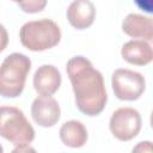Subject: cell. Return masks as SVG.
Returning a JSON list of instances; mask_svg holds the SVG:
<instances>
[{
    "instance_id": "9",
    "label": "cell",
    "mask_w": 153,
    "mask_h": 153,
    "mask_svg": "<svg viewBox=\"0 0 153 153\" xmlns=\"http://www.w3.org/2000/svg\"><path fill=\"white\" fill-rule=\"evenodd\" d=\"M94 17L96 8L90 0H74L67 8V19L69 24L78 30L91 26Z\"/></svg>"
},
{
    "instance_id": "11",
    "label": "cell",
    "mask_w": 153,
    "mask_h": 153,
    "mask_svg": "<svg viewBox=\"0 0 153 153\" xmlns=\"http://www.w3.org/2000/svg\"><path fill=\"white\" fill-rule=\"evenodd\" d=\"M121 55L124 61L136 66L148 65L153 59V50L148 42L142 39H131L123 44Z\"/></svg>"
},
{
    "instance_id": "3",
    "label": "cell",
    "mask_w": 153,
    "mask_h": 153,
    "mask_svg": "<svg viewBox=\"0 0 153 153\" xmlns=\"http://www.w3.org/2000/svg\"><path fill=\"white\" fill-rule=\"evenodd\" d=\"M22 44L31 51H43L59 44L60 26L51 19L42 18L25 23L19 31Z\"/></svg>"
},
{
    "instance_id": "1",
    "label": "cell",
    "mask_w": 153,
    "mask_h": 153,
    "mask_svg": "<svg viewBox=\"0 0 153 153\" xmlns=\"http://www.w3.org/2000/svg\"><path fill=\"white\" fill-rule=\"evenodd\" d=\"M66 71L72 84L76 108L87 116L99 115L108 102L102 73L93 68L91 61L82 55L71 57Z\"/></svg>"
},
{
    "instance_id": "4",
    "label": "cell",
    "mask_w": 153,
    "mask_h": 153,
    "mask_svg": "<svg viewBox=\"0 0 153 153\" xmlns=\"http://www.w3.org/2000/svg\"><path fill=\"white\" fill-rule=\"evenodd\" d=\"M0 136L16 146L29 145L35 139V129L20 109L4 105L0 106Z\"/></svg>"
},
{
    "instance_id": "15",
    "label": "cell",
    "mask_w": 153,
    "mask_h": 153,
    "mask_svg": "<svg viewBox=\"0 0 153 153\" xmlns=\"http://www.w3.org/2000/svg\"><path fill=\"white\" fill-rule=\"evenodd\" d=\"M7 43H8L7 30L5 29V26L2 24H0V53L2 50H5V48L7 47Z\"/></svg>"
},
{
    "instance_id": "12",
    "label": "cell",
    "mask_w": 153,
    "mask_h": 153,
    "mask_svg": "<svg viewBox=\"0 0 153 153\" xmlns=\"http://www.w3.org/2000/svg\"><path fill=\"white\" fill-rule=\"evenodd\" d=\"M60 139L68 147L72 148L82 147L87 141L86 127L80 121L76 120L67 121L60 128Z\"/></svg>"
},
{
    "instance_id": "16",
    "label": "cell",
    "mask_w": 153,
    "mask_h": 153,
    "mask_svg": "<svg viewBox=\"0 0 153 153\" xmlns=\"http://www.w3.org/2000/svg\"><path fill=\"white\" fill-rule=\"evenodd\" d=\"M11 153H37V151L30 146V145H19V146H16Z\"/></svg>"
},
{
    "instance_id": "10",
    "label": "cell",
    "mask_w": 153,
    "mask_h": 153,
    "mask_svg": "<svg viewBox=\"0 0 153 153\" xmlns=\"http://www.w3.org/2000/svg\"><path fill=\"white\" fill-rule=\"evenodd\" d=\"M122 31L133 37L149 42L153 39V20L137 13H129L122 22Z\"/></svg>"
},
{
    "instance_id": "17",
    "label": "cell",
    "mask_w": 153,
    "mask_h": 153,
    "mask_svg": "<svg viewBox=\"0 0 153 153\" xmlns=\"http://www.w3.org/2000/svg\"><path fill=\"white\" fill-rule=\"evenodd\" d=\"M0 153H4V148H2V146L0 145Z\"/></svg>"
},
{
    "instance_id": "14",
    "label": "cell",
    "mask_w": 153,
    "mask_h": 153,
    "mask_svg": "<svg viewBox=\"0 0 153 153\" xmlns=\"http://www.w3.org/2000/svg\"><path fill=\"white\" fill-rule=\"evenodd\" d=\"M131 153H153V146L151 141H140L137 142L134 148L131 149Z\"/></svg>"
},
{
    "instance_id": "7",
    "label": "cell",
    "mask_w": 153,
    "mask_h": 153,
    "mask_svg": "<svg viewBox=\"0 0 153 153\" xmlns=\"http://www.w3.org/2000/svg\"><path fill=\"white\" fill-rule=\"evenodd\" d=\"M61 109L51 96H38L31 104V116L41 127H53L60 120Z\"/></svg>"
},
{
    "instance_id": "5",
    "label": "cell",
    "mask_w": 153,
    "mask_h": 153,
    "mask_svg": "<svg viewBox=\"0 0 153 153\" xmlns=\"http://www.w3.org/2000/svg\"><path fill=\"white\" fill-rule=\"evenodd\" d=\"M111 85L115 96L121 100H136L146 88L143 75L127 68H118L112 73Z\"/></svg>"
},
{
    "instance_id": "2",
    "label": "cell",
    "mask_w": 153,
    "mask_h": 153,
    "mask_svg": "<svg viewBox=\"0 0 153 153\" xmlns=\"http://www.w3.org/2000/svg\"><path fill=\"white\" fill-rule=\"evenodd\" d=\"M31 69V60L25 54L12 53L0 66V96L19 97L24 90L26 76Z\"/></svg>"
},
{
    "instance_id": "6",
    "label": "cell",
    "mask_w": 153,
    "mask_h": 153,
    "mask_svg": "<svg viewBox=\"0 0 153 153\" xmlns=\"http://www.w3.org/2000/svg\"><path fill=\"white\" fill-rule=\"evenodd\" d=\"M142 126L140 112L134 108H118L110 117L109 128L112 135L120 141H129L134 139Z\"/></svg>"
},
{
    "instance_id": "13",
    "label": "cell",
    "mask_w": 153,
    "mask_h": 153,
    "mask_svg": "<svg viewBox=\"0 0 153 153\" xmlns=\"http://www.w3.org/2000/svg\"><path fill=\"white\" fill-rule=\"evenodd\" d=\"M17 5L19 7H22V10L24 12H27V13H36V12H39L42 11L45 5H47V1L45 0H29V1H20V2H17Z\"/></svg>"
},
{
    "instance_id": "8",
    "label": "cell",
    "mask_w": 153,
    "mask_h": 153,
    "mask_svg": "<svg viewBox=\"0 0 153 153\" xmlns=\"http://www.w3.org/2000/svg\"><path fill=\"white\" fill-rule=\"evenodd\" d=\"M61 85V73L53 65H42L33 75V87L41 96H53Z\"/></svg>"
}]
</instances>
